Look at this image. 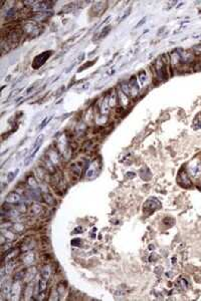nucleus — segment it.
<instances>
[{"mask_svg": "<svg viewBox=\"0 0 201 301\" xmlns=\"http://www.w3.org/2000/svg\"><path fill=\"white\" fill-rule=\"evenodd\" d=\"M108 98H109L110 107H115L118 104V93L116 92V90L113 89L110 95H108Z\"/></svg>", "mask_w": 201, "mask_h": 301, "instance_id": "ddd939ff", "label": "nucleus"}, {"mask_svg": "<svg viewBox=\"0 0 201 301\" xmlns=\"http://www.w3.org/2000/svg\"><path fill=\"white\" fill-rule=\"evenodd\" d=\"M129 85H130V90H131V95L132 96H136L139 93V85H138L137 82V78L135 76H132L130 81H129Z\"/></svg>", "mask_w": 201, "mask_h": 301, "instance_id": "f8f14e48", "label": "nucleus"}, {"mask_svg": "<svg viewBox=\"0 0 201 301\" xmlns=\"http://www.w3.org/2000/svg\"><path fill=\"white\" fill-rule=\"evenodd\" d=\"M188 174L193 179H198L201 177V163L197 160L192 161L188 166Z\"/></svg>", "mask_w": 201, "mask_h": 301, "instance_id": "20e7f679", "label": "nucleus"}, {"mask_svg": "<svg viewBox=\"0 0 201 301\" xmlns=\"http://www.w3.org/2000/svg\"><path fill=\"white\" fill-rule=\"evenodd\" d=\"M161 207V204L160 202L158 200H156L155 198H151L149 199L148 201H146V203L144 204V213L146 214L147 216L151 215L152 213H154L156 210H158L159 208Z\"/></svg>", "mask_w": 201, "mask_h": 301, "instance_id": "7ed1b4c3", "label": "nucleus"}, {"mask_svg": "<svg viewBox=\"0 0 201 301\" xmlns=\"http://www.w3.org/2000/svg\"><path fill=\"white\" fill-rule=\"evenodd\" d=\"M194 51L196 53H201V45H198V46H196L194 48Z\"/></svg>", "mask_w": 201, "mask_h": 301, "instance_id": "cd10ccee", "label": "nucleus"}, {"mask_svg": "<svg viewBox=\"0 0 201 301\" xmlns=\"http://www.w3.org/2000/svg\"><path fill=\"white\" fill-rule=\"evenodd\" d=\"M20 292H21V287H20L19 281H15L10 287L9 295L11 296V299H16L17 296L20 295Z\"/></svg>", "mask_w": 201, "mask_h": 301, "instance_id": "9b49d317", "label": "nucleus"}, {"mask_svg": "<svg viewBox=\"0 0 201 301\" xmlns=\"http://www.w3.org/2000/svg\"><path fill=\"white\" fill-rule=\"evenodd\" d=\"M169 58H170V63L172 65H176V64H179L181 62V54L177 51H174L169 55Z\"/></svg>", "mask_w": 201, "mask_h": 301, "instance_id": "4468645a", "label": "nucleus"}, {"mask_svg": "<svg viewBox=\"0 0 201 301\" xmlns=\"http://www.w3.org/2000/svg\"><path fill=\"white\" fill-rule=\"evenodd\" d=\"M177 286L179 287L180 290H185L188 287V282L185 278H179L177 281Z\"/></svg>", "mask_w": 201, "mask_h": 301, "instance_id": "f3484780", "label": "nucleus"}, {"mask_svg": "<svg viewBox=\"0 0 201 301\" xmlns=\"http://www.w3.org/2000/svg\"><path fill=\"white\" fill-rule=\"evenodd\" d=\"M52 185L53 187H55V190H58V191H62L64 192V190H65V182H64V178H62L61 176V174H55L52 176Z\"/></svg>", "mask_w": 201, "mask_h": 301, "instance_id": "6e6552de", "label": "nucleus"}, {"mask_svg": "<svg viewBox=\"0 0 201 301\" xmlns=\"http://www.w3.org/2000/svg\"><path fill=\"white\" fill-rule=\"evenodd\" d=\"M178 182L179 184L181 186L183 187H186V188H188V187H190L191 186V182H190V179H189V177H188V175L186 172L184 171H181L179 173V176H178Z\"/></svg>", "mask_w": 201, "mask_h": 301, "instance_id": "9d476101", "label": "nucleus"}, {"mask_svg": "<svg viewBox=\"0 0 201 301\" xmlns=\"http://www.w3.org/2000/svg\"><path fill=\"white\" fill-rule=\"evenodd\" d=\"M27 183H28V186H30L31 189H36L37 188V183H36V181L34 180L33 177H29L27 179Z\"/></svg>", "mask_w": 201, "mask_h": 301, "instance_id": "4be33fe9", "label": "nucleus"}, {"mask_svg": "<svg viewBox=\"0 0 201 301\" xmlns=\"http://www.w3.org/2000/svg\"><path fill=\"white\" fill-rule=\"evenodd\" d=\"M118 98H119V101H120V104H121V105H122L123 107H127V105L129 104V98H130V96L126 95L125 93L122 92V90L118 92Z\"/></svg>", "mask_w": 201, "mask_h": 301, "instance_id": "2eb2a0df", "label": "nucleus"}, {"mask_svg": "<svg viewBox=\"0 0 201 301\" xmlns=\"http://www.w3.org/2000/svg\"><path fill=\"white\" fill-rule=\"evenodd\" d=\"M80 241L79 239H74V240L71 241V245L73 246H77V244H80Z\"/></svg>", "mask_w": 201, "mask_h": 301, "instance_id": "bb28decb", "label": "nucleus"}, {"mask_svg": "<svg viewBox=\"0 0 201 301\" xmlns=\"http://www.w3.org/2000/svg\"><path fill=\"white\" fill-rule=\"evenodd\" d=\"M138 78H139V80H140L141 85H144L145 82H146V80H147V74H146L145 70H142L138 73Z\"/></svg>", "mask_w": 201, "mask_h": 301, "instance_id": "aec40b11", "label": "nucleus"}, {"mask_svg": "<svg viewBox=\"0 0 201 301\" xmlns=\"http://www.w3.org/2000/svg\"><path fill=\"white\" fill-rule=\"evenodd\" d=\"M18 171H19V170H18V169H17V170L13 171V172H10V173L8 174V176H7V183L11 182V181H12V180L14 179V178H15V176L17 175V173H18Z\"/></svg>", "mask_w": 201, "mask_h": 301, "instance_id": "b1692460", "label": "nucleus"}, {"mask_svg": "<svg viewBox=\"0 0 201 301\" xmlns=\"http://www.w3.org/2000/svg\"><path fill=\"white\" fill-rule=\"evenodd\" d=\"M43 212V209H42V207L40 206V205H38V204H33V205H31V207H30V213L32 214V215H40L41 213Z\"/></svg>", "mask_w": 201, "mask_h": 301, "instance_id": "dca6fc26", "label": "nucleus"}, {"mask_svg": "<svg viewBox=\"0 0 201 301\" xmlns=\"http://www.w3.org/2000/svg\"><path fill=\"white\" fill-rule=\"evenodd\" d=\"M50 119H52V116H50V117H46V119H44V120H43V122H42V123H41V125L39 126V129H42V128H43V126H46V123H49V120H50Z\"/></svg>", "mask_w": 201, "mask_h": 301, "instance_id": "a878e982", "label": "nucleus"}, {"mask_svg": "<svg viewBox=\"0 0 201 301\" xmlns=\"http://www.w3.org/2000/svg\"><path fill=\"white\" fill-rule=\"evenodd\" d=\"M42 199H44V201H46L49 205L55 204V199H53L49 194H47V193H46V194L42 195Z\"/></svg>", "mask_w": 201, "mask_h": 301, "instance_id": "412c9836", "label": "nucleus"}, {"mask_svg": "<svg viewBox=\"0 0 201 301\" xmlns=\"http://www.w3.org/2000/svg\"><path fill=\"white\" fill-rule=\"evenodd\" d=\"M120 88H121V90L125 93L126 95H128V96L131 95V90H130L129 82H123L121 85H120Z\"/></svg>", "mask_w": 201, "mask_h": 301, "instance_id": "a211bd4d", "label": "nucleus"}, {"mask_svg": "<svg viewBox=\"0 0 201 301\" xmlns=\"http://www.w3.org/2000/svg\"><path fill=\"white\" fill-rule=\"evenodd\" d=\"M52 55V51H44L41 54H38L37 56H35V58L32 61V67L34 69L39 68L40 66H42L47 59L49 58Z\"/></svg>", "mask_w": 201, "mask_h": 301, "instance_id": "39448f33", "label": "nucleus"}, {"mask_svg": "<svg viewBox=\"0 0 201 301\" xmlns=\"http://www.w3.org/2000/svg\"><path fill=\"white\" fill-rule=\"evenodd\" d=\"M85 162H80V161H77V162H74L71 163L70 165V173L71 175L73 176L74 178H77L79 179L82 175V172H83V169L85 167Z\"/></svg>", "mask_w": 201, "mask_h": 301, "instance_id": "423d86ee", "label": "nucleus"}, {"mask_svg": "<svg viewBox=\"0 0 201 301\" xmlns=\"http://www.w3.org/2000/svg\"><path fill=\"white\" fill-rule=\"evenodd\" d=\"M41 276L44 277L46 279H49L50 277V267L49 265H46L42 269H41Z\"/></svg>", "mask_w": 201, "mask_h": 301, "instance_id": "6ab92c4d", "label": "nucleus"}, {"mask_svg": "<svg viewBox=\"0 0 201 301\" xmlns=\"http://www.w3.org/2000/svg\"><path fill=\"white\" fill-rule=\"evenodd\" d=\"M100 162L99 160H93L90 164L86 166V177L88 179H94L95 177L98 176L99 172H100Z\"/></svg>", "mask_w": 201, "mask_h": 301, "instance_id": "f03ea898", "label": "nucleus"}, {"mask_svg": "<svg viewBox=\"0 0 201 301\" xmlns=\"http://www.w3.org/2000/svg\"><path fill=\"white\" fill-rule=\"evenodd\" d=\"M22 32L25 33V34L29 36V37L33 38L40 34L41 28H40V25L36 22V21H27V22H25L23 24Z\"/></svg>", "mask_w": 201, "mask_h": 301, "instance_id": "f257e3e1", "label": "nucleus"}, {"mask_svg": "<svg viewBox=\"0 0 201 301\" xmlns=\"http://www.w3.org/2000/svg\"><path fill=\"white\" fill-rule=\"evenodd\" d=\"M47 282H49V279L44 278V277L41 276L39 281H38L37 284V291H36V296L38 297L39 300H42L44 296H46V292L47 289Z\"/></svg>", "mask_w": 201, "mask_h": 301, "instance_id": "0eeeda50", "label": "nucleus"}, {"mask_svg": "<svg viewBox=\"0 0 201 301\" xmlns=\"http://www.w3.org/2000/svg\"><path fill=\"white\" fill-rule=\"evenodd\" d=\"M144 21H146V17H145V18H143V19L140 21V23H139V24H137L136 27H139V26L141 25V24H143V23H144Z\"/></svg>", "mask_w": 201, "mask_h": 301, "instance_id": "c85d7f7f", "label": "nucleus"}, {"mask_svg": "<svg viewBox=\"0 0 201 301\" xmlns=\"http://www.w3.org/2000/svg\"><path fill=\"white\" fill-rule=\"evenodd\" d=\"M110 29H111V26H107V27H105V28L103 29V31L101 32V34H100V37H104V36H106L108 33L110 32Z\"/></svg>", "mask_w": 201, "mask_h": 301, "instance_id": "393cba45", "label": "nucleus"}, {"mask_svg": "<svg viewBox=\"0 0 201 301\" xmlns=\"http://www.w3.org/2000/svg\"><path fill=\"white\" fill-rule=\"evenodd\" d=\"M193 126L195 129H201V113L195 117L193 122Z\"/></svg>", "mask_w": 201, "mask_h": 301, "instance_id": "5701e85b", "label": "nucleus"}, {"mask_svg": "<svg viewBox=\"0 0 201 301\" xmlns=\"http://www.w3.org/2000/svg\"><path fill=\"white\" fill-rule=\"evenodd\" d=\"M20 202H21V196H20L17 192H10L9 194L6 196V198H5V203L14 205V206L19 205Z\"/></svg>", "mask_w": 201, "mask_h": 301, "instance_id": "1a4fd4ad", "label": "nucleus"}]
</instances>
